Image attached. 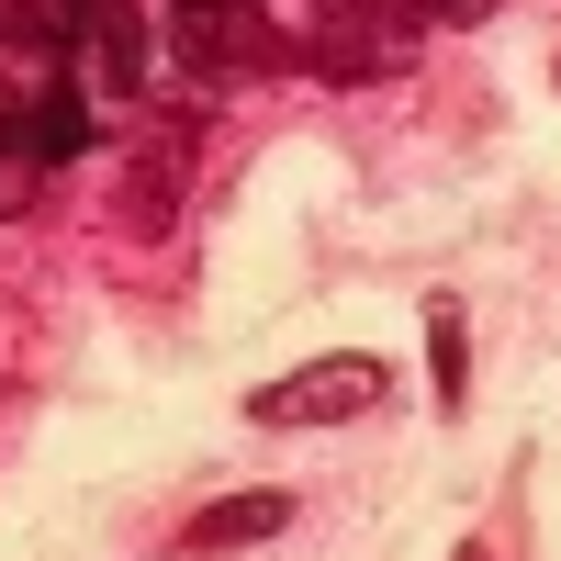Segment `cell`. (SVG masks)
Returning <instances> with one entry per match:
<instances>
[{
  "label": "cell",
  "instance_id": "6da1fadb",
  "mask_svg": "<svg viewBox=\"0 0 561 561\" xmlns=\"http://www.w3.org/2000/svg\"><path fill=\"white\" fill-rule=\"evenodd\" d=\"M382 393H393L382 348H325L304 370H280V382H259L248 415H259V427H348V415H370Z\"/></svg>",
  "mask_w": 561,
  "mask_h": 561
},
{
  "label": "cell",
  "instance_id": "7a4b0ae2",
  "mask_svg": "<svg viewBox=\"0 0 561 561\" xmlns=\"http://www.w3.org/2000/svg\"><path fill=\"white\" fill-rule=\"evenodd\" d=\"M415 57V12H393V0H337V12H325L314 34H304V68L314 79H393Z\"/></svg>",
  "mask_w": 561,
  "mask_h": 561
},
{
  "label": "cell",
  "instance_id": "3957f363",
  "mask_svg": "<svg viewBox=\"0 0 561 561\" xmlns=\"http://www.w3.org/2000/svg\"><path fill=\"white\" fill-rule=\"evenodd\" d=\"M169 45L180 68L237 79V68H270V12L259 0H169Z\"/></svg>",
  "mask_w": 561,
  "mask_h": 561
},
{
  "label": "cell",
  "instance_id": "277c9868",
  "mask_svg": "<svg viewBox=\"0 0 561 561\" xmlns=\"http://www.w3.org/2000/svg\"><path fill=\"white\" fill-rule=\"evenodd\" d=\"M90 135H102V102H90L79 79H45L34 102L12 113V147H23L34 169H68V158H90Z\"/></svg>",
  "mask_w": 561,
  "mask_h": 561
},
{
  "label": "cell",
  "instance_id": "5b68a950",
  "mask_svg": "<svg viewBox=\"0 0 561 561\" xmlns=\"http://www.w3.org/2000/svg\"><path fill=\"white\" fill-rule=\"evenodd\" d=\"M280 528H293V494H280V483H248V494H225V505H203V517H192V561L259 550V539H280Z\"/></svg>",
  "mask_w": 561,
  "mask_h": 561
},
{
  "label": "cell",
  "instance_id": "8992f818",
  "mask_svg": "<svg viewBox=\"0 0 561 561\" xmlns=\"http://www.w3.org/2000/svg\"><path fill=\"white\" fill-rule=\"evenodd\" d=\"M169 214H180V147L135 158V180H124V225L135 237H169Z\"/></svg>",
  "mask_w": 561,
  "mask_h": 561
},
{
  "label": "cell",
  "instance_id": "52a82bcc",
  "mask_svg": "<svg viewBox=\"0 0 561 561\" xmlns=\"http://www.w3.org/2000/svg\"><path fill=\"white\" fill-rule=\"evenodd\" d=\"M427 370H438V404L460 415V393H472V325H460V304H449V293L427 304Z\"/></svg>",
  "mask_w": 561,
  "mask_h": 561
},
{
  "label": "cell",
  "instance_id": "ba28073f",
  "mask_svg": "<svg viewBox=\"0 0 561 561\" xmlns=\"http://www.w3.org/2000/svg\"><path fill=\"white\" fill-rule=\"evenodd\" d=\"M483 0H415V23H472Z\"/></svg>",
  "mask_w": 561,
  "mask_h": 561
},
{
  "label": "cell",
  "instance_id": "9c48e42d",
  "mask_svg": "<svg viewBox=\"0 0 561 561\" xmlns=\"http://www.w3.org/2000/svg\"><path fill=\"white\" fill-rule=\"evenodd\" d=\"M12 158H23V147H12V90H0V169H12Z\"/></svg>",
  "mask_w": 561,
  "mask_h": 561
}]
</instances>
